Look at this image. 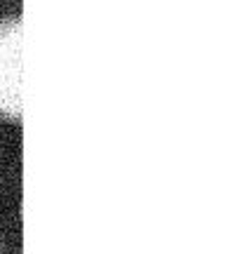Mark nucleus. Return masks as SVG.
Masks as SVG:
<instances>
[{
    "mask_svg": "<svg viewBox=\"0 0 242 254\" xmlns=\"http://www.w3.org/2000/svg\"><path fill=\"white\" fill-rule=\"evenodd\" d=\"M21 47L24 17L0 19V118L21 125Z\"/></svg>",
    "mask_w": 242,
    "mask_h": 254,
    "instance_id": "1",
    "label": "nucleus"
}]
</instances>
